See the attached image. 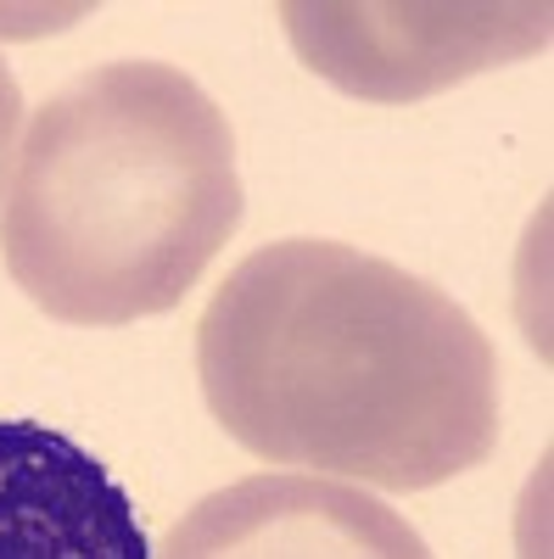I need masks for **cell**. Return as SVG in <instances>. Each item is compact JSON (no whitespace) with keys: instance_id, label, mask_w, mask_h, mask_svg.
Segmentation results:
<instances>
[{"instance_id":"1","label":"cell","mask_w":554,"mask_h":559,"mask_svg":"<svg viewBox=\"0 0 554 559\" xmlns=\"http://www.w3.org/2000/svg\"><path fill=\"white\" fill-rule=\"evenodd\" d=\"M208 414L263 464L426 492L498 448V358L443 286L342 241H269L197 324Z\"/></svg>"},{"instance_id":"2","label":"cell","mask_w":554,"mask_h":559,"mask_svg":"<svg viewBox=\"0 0 554 559\" xmlns=\"http://www.w3.org/2000/svg\"><path fill=\"white\" fill-rule=\"evenodd\" d=\"M241 207L224 107L168 62H107L28 118L0 252L39 313L113 331L191 297Z\"/></svg>"},{"instance_id":"3","label":"cell","mask_w":554,"mask_h":559,"mask_svg":"<svg viewBox=\"0 0 554 559\" xmlns=\"http://www.w3.org/2000/svg\"><path fill=\"white\" fill-rule=\"evenodd\" d=\"M292 51L342 96L403 107L437 96L448 84H465L487 68L538 57L549 45V7H369V0H292L281 7Z\"/></svg>"},{"instance_id":"4","label":"cell","mask_w":554,"mask_h":559,"mask_svg":"<svg viewBox=\"0 0 554 559\" xmlns=\"http://www.w3.org/2000/svg\"><path fill=\"white\" fill-rule=\"evenodd\" d=\"M157 559H432V548L353 481L247 476L185 509Z\"/></svg>"},{"instance_id":"5","label":"cell","mask_w":554,"mask_h":559,"mask_svg":"<svg viewBox=\"0 0 554 559\" xmlns=\"http://www.w3.org/2000/svg\"><path fill=\"white\" fill-rule=\"evenodd\" d=\"M0 559H152L134 498L39 419H0Z\"/></svg>"},{"instance_id":"6","label":"cell","mask_w":554,"mask_h":559,"mask_svg":"<svg viewBox=\"0 0 554 559\" xmlns=\"http://www.w3.org/2000/svg\"><path fill=\"white\" fill-rule=\"evenodd\" d=\"M17 123H23V90H17V79H12L7 57H0V185H7V174H12Z\"/></svg>"}]
</instances>
